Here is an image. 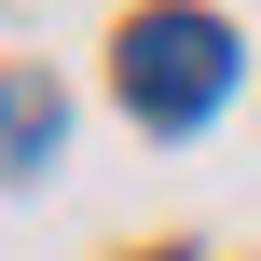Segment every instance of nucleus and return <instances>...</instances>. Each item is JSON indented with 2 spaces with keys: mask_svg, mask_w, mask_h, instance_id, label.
Instances as JSON below:
<instances>
[{
  "mask_svg": "<svg viewBox=\"0 0 261 261\" xmlns=\"http://www.w3.org/2000/svg\"><path fill=\"white\" fill-rule=\"evenodd\" d=\"M234 96V28L220 14H138L124 28V110L138 124H206Z\"/></svg>",
  "mask_w": 261,
  "mask_h": 261,
  "instance_id": "nucleus-1",
  "label": "nucleus"
},
{
  "mask_svg": "<svg viewBox=\"0 0 261 261\" xmlns=\"http://www.w3.org/2000/svg\"><path fill=\"white\" fill-rule=\"evenodd\" d=\"M41 151H55V83L0 69V165H41Z\"/></svg>",
  "mask_w": 261,
  "mask_h": 261,
  "instance_id": "nucleus-2",
  "label": "nucleus"
}]
</instances>
